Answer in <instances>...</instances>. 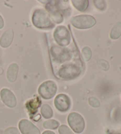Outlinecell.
Segmentation results:
<instances>
[{
	"mask_svg": "<svg viewBox=\"0 0 121 134\" xmlns=\"http://www.w3.org/2000/svg\"><path fill=\"white\" fill-rule=\"evenodd\" d=\"M42 134H56L54 132L51 131H46L43 132Z\"/></svg>",
	"mask_w": 121,
	"mask_h": 134,
	"instance_id": "obj_27",
	"label": "cell"
},
{
	"mask_svg": "<svg viewBox=\"0 0 121 134\" xmlns=\"http://www.w3.org/2000/svg\"><path fill=\"white\" fill-rule=\"evenodd\" d=\"M72 25L78 29H88L96 24V20L90 15H79L73 17L70 20Z\"/></svg>",
	"mask_w": 121,
	"mask_h": 134,
	"instance_id": "obj_2",
	"label": "cell"
},
{
	"mask_svg": "<svg viewBox=\"0 0 121 134\" xmlns=\"http://www.w3.org/2000/svg\"><path fill=\"white\" fill-rule=\"evenodd\" d=\"M82 56L85 62L89 61L92 56V52L91 48L89 47H85L82 50Z\"/></svg>",
	"mask_w": 121,
	"mask_h": 134,
	"instance_id": "obj_19",
	"label": "cell"
},
{
	"mask_svg": "<svg viewBox=\"0 0 121 134\" xmlns=\"http://www.w3.org/2000/svg\"><path fill=\"white\" fill-rule=\"evenodd\" d=\"M59 122L56 120L49 119L43 123V127L48 129H56L59 126Z\"/></svg>",
	"mask_w": 121,
	"mask_h": 134,
	"instance_id": "obj_18",
	"label": "cell"
},
{
	"mask_svg": "<svg viewBox=\"0 0 121 134\" xmlns=\"http://www.w3.org/2000/svg\"><path fill=\"white\" fill-rule=\"evenodd\" d=\"M18 127L22 134H40L38 128L26 119L21 120L18 124Z\"/></svg>",
	"mask_w": 121,
	"mask_h": 134,
	"instance_id": "obj_9",
	"label": "cell"
},
{
	"mask_svg": "<svg viewBox=\"0 0 121 134\" xmlns=\"http://www.w3.org/2000/svg\"><path fill=\"white\" fill-rule=\"evenodd\" d=\"M32 22L35 27L39 29L48 30L54 27L48 14L43 9L38 8L34 11Z\"/></svg>",
	"mask_w": 121,
	"mask_h": 134,
	"instance_id": "obj_1",
	"label": "cell"
},
{
	"mask_svg": "<svg viewBox=\"0 0 121 134\" xmlns=\"http://www.w3.org/2000/svg\"><path fill=\"white\" fill-rule=\"evenodd\" d=\"M3 134H20V131L15 127H9L4 131Z\"/></svg>",
	"mask_w": 121,
	"mask_h": 134,
	"instance_id": "obj_24",
	"label": "cell"
},
{
	"mask_svg": "<svg viewBox=\"0 0 121 134\" xmlns=\"http://www.w3.org/2000/svg\"><path fill=\"white\" fill-rule=\"evenodd\" d=\"M64 49H61L59 47H54L52 48V52L53 53V56L55 57L56 59H59V60H62L63 59H66L68 57L69 55H67V53L65 51L63 52Z\"/></svg>",
	"mask_w": 121,
	"mask_h": 134,
	"instance_id": "obj_15",
	"label": "cell"
},
{
	"mask_svg": "<svg viewBox=\"0 0 121 134\" xmlns=\"http://www.w3.org/2000/svg\"><path fill=\"white\" fill-rule=\"evenodd\" d=\"M18 70H19V67L17 64L12 63L8 66L7 70L6 76L9 82L11 83L15 82L17 78Z\"/></svg>",
	"mask_w": 121,
	"mask_h": 134,
	"instance_id": "obj_12",
	"label": "cell"
},
{
	"mask_svg": "<svg viewBox=\"0 0 121 134\" xmlns=\"http://www.w3.org/2000/svg\"><path fill=\"white\" fill-rule=\"evenodd\" d=\"M94 5L96 9L99 11H104L106 8V4L104 1H94Z\"/></svg>",
	"mask_w": 121,
	"mask_h": 134,
	"instance_id": "obj_20",
	"label": "cell"
},
{
	"mask_svg": "<svg viewBox=\"0 0 121 134\" xmlns=\"http://www.w3.org/2000/svg\"><path fill=\"white\" fill-rule=\"evenodd\" d=\"M3 73H4V70H3V68H0V76L3 75Z\"/></svg>",
	"mask_w": 121,
	"mask_h": 134,
	"instance_id": "obj_28",
	"label": "cell"
},
{
	"mask_svg": "<svg viewBox=\"0 0 121 134\" xmlns=\"http://www.w3.org/2000/svg\"><path fill=\"white\" fill-rule=\"evenodd\" d=\"M80 70L79 67L75 65H68L64 66L59 70V75L63 79L75 78L80 75Z\"/></svg>",
	"mask_w": 121,
	"mask_h": 134,
	"instance_id": "obj_8",
	"label": "cell"
},
{
	"mask_svg": "<svg viewBox=\"0 0 121 134\" xmlns=\"http://www.w3.org/2000/svg\"><path fill=\"white\" fill-rule=\"evenodd\" d=\"M47 9L48 12L50 13V18H52V19L54 23L59 24V23H62L63 21V17L62 14L56 9L53 8L48 5L47 6Z\"/></svg>",
	"mask_w": 121,
	"mask_h": 134,
	"instance_id": "obj_13",
	"label": "cell"
},
{
	"mask_svg": "<svg viewBox=\"0 0 121 134\" xmlns=\"http://www.w3.org/2000/svg\"><path fill=\"white\" fill-rule=\"evenodd\" d=\"M57 91V86L53 80H47L42 83L38 87V93L41 98L46 100L53 98Z\"/></svg>",
	"mask_w": 121,
	"mask_h": 134,
	"instance_id": "obj_3",
	"label": "cell"
},
{
	"mask_svg": "<svg viewBox=\"0 0 121 134\" xmlns=\"http://www.w3.org/2000/svg\"><path fill=\"white\" fill-rule=\"evenodd\" d=\"M53 35L56 41L59 46H68L70 42V34L67 29L63 25L58 26Z\"/></svg>",
	"mask_w": 121,
	"mask_h": 134,
	"instance_id": "obj_5",
	"label": "cell"
},
{
	"mask_svg": "<svg viewBox=\"0 0 121 134\" xmlns=\"http://www.w3.org/2000/svg\"><path fill=\"white\" fill-rule=\"evenodd\" d=\"M40 118H41V115L38 114V115H37V116H34L33 118H32V119H33V120H34V121L37 122V121H38L40 119Z\"/></svg>",
	"mask_w": 121,
	"mask_h": 134,
	"instance_id": "obj_26",
	"label": "cell"
},
{
	"mask_svg": "<svg viewBox=\"0 0 121 134\" xmlns=\"http://www.w3.org/2000/svg\"><path fill=\"white\" fill-rule=\"evenodd\" d=\"M4 21L3 17L0 15V29H2L4 27Z\"/></svg>",
	"mask_w": 121,
	"mask_h": 134,
	"instance_id": "obj_25",
	"label": "cell"
},
{
	"mask_svg": "<svg viewBox=\"0 0 121 134\" xmlns=\"http://www.w3.org/2000/svg\"><path fill=\"white\" fill-rule=\"evenodd\" d=\"M121 36V23L118 22L112 27L110 32V37L112 40H116Z\"/></svg>",
	"mask_w": 121,
	"mask_h": 134,
	"instance_id": "obj_14",
	"label": "cell"
},
{
	"mask_svg": "<svg viewBox=\"0 0 121 134\" xmlns=\"http://www.w3.org/2000/svg\"><path fill=\"white\" fill-rule=\"evenodd\" d=\"M41 104V100L38 96L35 97L34 98L30 99L25 103L27 109L28 110L30 115H34L38 111V108Z\"/></svg>",
	"mask_w": 121,
	"mask_h": 134,
	"instance_id": "obj_10",
	"label": "cell"
},
{
	"mask_svg": "<svg viewBox=\"0 0 121 134\" xmlns=\"http://www.w3.org/2000/svg\"><path fill=\"white\" fill-rule=\"evenodd\" d=\"M54 104L56 109L61 112H66L71 108L70 98L65 94H59L56 97Z\"/></svg>",
	"mask_w": 121,
	"mask_h": 134,
	"instance_id": "obj_6",
	"label": "cell"
},
{
	"mask_svg": "<svg viewBox=\"0 0 121 134\" xmlns=\"http://www.w3.org/2000/svg\"><path fill=\"white\" fill-rule=\"evenodd\" d=\"M67 122L70 128L76 133L83 132L85 128V122L83 116L77 112H72L68 115Z\"/></svg>",
	"mask_w": 121,
	"mask_h": 134,
	"instance_id": "obj_4",
	"label": "cell"
},
{
	"mask_svg": "<svg viewBox=\"0 0 121 134\" xmlns=\"http://www.w3.org/2000/svg\"><path fill=\"white\" fill-rule=\"evenodd\" d=\"M72 3L76 10L83 12L87 8L89 2L87 0H83V1H76V0L74 1L73 0V1H72Z\"/></svg>",
	"mask_w": 121,
	"mask_h": 134,
	"instance_id": "obj_17",
	"label": "cell"
},
{
	"mask_svg": "<svg viewBox=\"0 0 121 134\" xmlns=\"http://www.w3.org/2000/svg\"><path fill=\"white\" fill-rule=\"evenodd\" d=\"M0 97L4 104L7 107L13 108L17 105V99L15 94L10 89L4 88L0 92Z\"/></svg>",
	"mask_w": 121,
	"mask_h": 134,
	"instance_id": "obj_7",
	"label": "cell"
},
{
	"mask_svg": "<svg viewBox=\"0 0 121 134\" xmlns=\"http://www.w3.org/2000/svg\"><path fill=\"white\" fill-rule=\"evenodd\" d=\"M59 134H74L73 132L66 125H62L59 128Z\"/></svg>",
	"mask_w": 121,
	"mask_h": 134,
	"instance_id": "obj_21",
	"label": "cell"
},
{
	"mask_svg": "<svg viewBox=\"0 0 121 134\" xmlns=\"http://www.w3.org/2000/svg\"><path fill=\"white\" fill-rule=\"evenodd\" d=\"M97 64H98L99 67L102 69V70H104V71L109 70V63L108 62L105 60H103V59L99 60L98 62H97Z\"/></svg>",
	"mask_w": 121,
	"mask_h": 134,
	"instance_id": "obj_23",
	"label": "cell"
},
{
	"mask_svg": "<svg viewBox=\"0 0 121 134\" xmlns=\"http://www.w3.org/2000/svg\"><path fill=\"white\" fill-rule=\"evenodd\" d=\"M88 102L90 106H91L93 108H98L100 106V103L99 100L95 97H90L88 99Z\"/></svg>",
	"mask_w": 121,
	"mask_h": 134,
	"instance_id": "obj_22",
	"label": "cell"
},
{
	"mask_svg": "<svg viewBox=\"0 0 121 134\" xmlns=\"http://www.w3.org/2000/svg\"><path fill=\"white\" fill-rule=\"evenodd\" d=\"M41 114L45 119H50L53 116V111L51 106L48 104H44L41 106Z\"/></svg>",
	"mask_w": 121,
	"mask_h": 134,
	"instance_id": "obj_16",
	"label": "cell"
},
{
	"mask_svg": "<svg viewBox=\"0 0 121 134\" xmlns=\"http://www.w3.org/2000/svg\"><path fill=\"white\" fill-rule=\"evenodd\" d=\"M14 39V31L12 29H8L0 38V46L3 48H7L12 43Z\"/></svg>",
	"mask_w": 121,
	"mask_h": 134,
	"instance_id": "obj_11",
	"label": "cell"
}]
</instances>
